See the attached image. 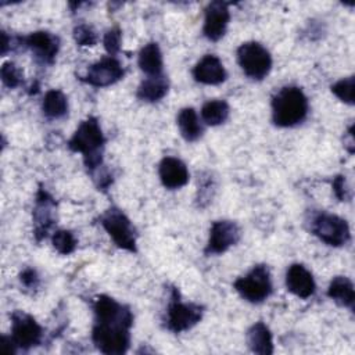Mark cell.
<instances>
[{
    "instance_id": "obj_27",
    "label": "cell",
    "mask_w": 355,
    "mask_h": 355,
    "mask_svg": "<svg viewBox=\"0 0 355 355\" xmlns=\"http://www.w3.org/2000/svg\"><path fill=\"white\" fill-rule=\"evenodd\" d=\"M0 75H1V80L3 83L10 87V89H14V87H18L21 83H22V71L11 61L8 62H4L1 65V69H0Z\"/></svg>"
},
{
    "instance_id": "obj_10",
    "label": "cell",
    "mask_w": 355,
    "mask_h": 355,
    "mask_svg": "<svg viewBox=\"0 0 355 355\" xmlns=\"http://www.w3.org/2000/svg\"><path fill=\"white\" fill-rule=\"evenodd\" d=\"M123 68L121 62L115 57H104L100 61L92 64L86 72L85 76L80 79L92 86L96 87H104L114 85L119 79L123 78Z\"/></svg>"
},
{
    "instance_id": "obj_30",
    "label": "cell",
    "mask_w": 355,
    "mask_h": 355,
    "mask_svg": "<svg viewBox=\"0 0 355 355\" xmlns=\"http://www.w3.org/2000/svg\"><path fill=\"white\" fill-rule=\"evenodd\" d=\"M19 280L21 283L26 287V288H36L39 286V276L37 272L32 268H26L21 272L19 275Z\"/></svg>"
},
{
    "instance_id": "obj_16",
    "label": "cell",
    "mask_w": 355,
    "mask_h": 355,
    "mask_svg": "<svg viewBox=\"0 0 355 355\" xmlns=\"http://www.w3.org/2000/svg\"><path fill=\"white\" fill-rule=\"evenodd\" d=\"M193 78L204 85H219L226 80L227 73L222 61L214 55H204L193 69Z\"/></svg>"
},
{
    "instance_id": "obj_33",
    "label": "cell",
    "mask_w": 355,
    "mask_h": 355,
    "mask_svg": "<svg viewBox=\"0 0 355 355\" xmlns=\"http://www.w3.org/2000/svg\"><path fill=\"white\" fill-rule=\"evenodd\" d=\"M10 43H11L10 37H8V36H7V33L3 31V32H1V54H3V55L7 53Z\"/></svg>"
},
{
    "instance_id": "obj_3",
    "label": "cell",
    "mask_w": 355,
    "mask_h": 355,
    "mask_svg": "<svg viewBox=\"0 0 355 355\" xmlns=\"http://www.w3.org/2000/svg\"><path fill=\"white\" fill-rule=\"evenodd\" d=\"M308 114V98L297 86L280 89L272 98V119L280 128L301 123Z\"/></svg>"
},
{
    "instance_id": "obj_5",
    "label": "cell",
    "mask_w": 355,
    "mask_h": 355,
    "mask_svg": "<svg viewBox=\"0 0 355 355\" xmlns=\"http://www.w3.org/2000/svg\"><path fill=\"white\" fill-rule=\"evenodd\" d=\"M237 61L243 72L255 80H262L272 68L270 53L258 42H245L237 49Z\"/></svg>"
},
{
    "instance_id": "obj_23",
    "label": "cell",
    "mask_w": 355,
    "mask_h": 355,
    "mask_svg": "<svg viewBox=\"0 0 355 355\" xmlns=\"http://www.w3.org/2000/svg\"><path fill=\"white\" fill-rule=\"evenodd\" d=\"M42 108L44 115L49 118H53V119L62 118L68 112L67 96L58 89H51L44 94Z\"/></svg>"
},
{
    "instance_id": "obj_18",
    "label": "cell",
    "mask_w": 355,
    "mask_h": 355,
    "mask_svg": "<svg viewBox=\"0 0 355 355\" xmlns=\"http://www.w3.org/2000/svg\"><path fill=\"white\" fill-rule=\"evenodd\" d=\"M247 344L254 354L270 355L273 354L272 333L262 322L254 323L247 331Z\"/></svg>"
},
{
    "instance_id": "obj_1",
    "label": "cell",
    "mask_w": 355,
    "mask_h": 355,
    "mask_svg": "<svg viewBox=\"0 0 355 355\" xmlns=\"http://www.w3.org/2000/svg\"><path fill=\"white\" fill-rule=\"evenodd\" d=\"M94 326L92 340L98 351L107 355H122L130 344V327L133 315L126 305L116 302L108 295L96 298Z\"/></svg>"
},
{
    "instance_id": "obj_2",
    "label": "cell",
    "mask_w": 355,
    "mask_h": 355,
    "mask_svg": "<svg viewBox=\"0 0 355 355\" xmlns=\"http://www.w3.org/2000/svg\"><path fill=\"white\" fill-rule=\"evenodd\" d=\"M104 135L98 121L94 116L85 119L68 141V147L75 153L83 154L85 165L89 171H94L101 165Z\"/></svg>"
},
{
    "instance_id": "obj_8",
    "label": "cell",
    "mask_w": 355,
    "mask_h": 355,
    "mask_svg": "<svg viewBox=\"0 0 355 355\" xmlns=\"http://www.w3.org/2000/svg\"><path fill=\"white\" fill-rule=\"evenodd\" d=\"M312 233L323 243L340 247L349 240V227L347 220L327 212L318 214L312 220Z\"/></svg>"
},
{
    "instance_id": "obj_24",
    "label": "cell",
    "mask_w": 355,
    "mask_h": 355,
    "mask_svg": "<svg viewBox=\"0 0 355 355\" xmlns=\"http://www.w3.org/2000/svg\"><path fill=\"white\" fill-rule=\"evenodd\" d=\"M229 112V104L225 100H209L201 108V118L207 125L216 126L227 119Z\"/></svg>"
},
{
    "instance_id": "obj_31",
    "label": "cell",
    "mask_w": 355,
    "mask_h": 355,
    "mask_svg": "<svg viewBox=\"0 0 355 355\" xmlns=\"http://www.w3.org/2000/svg\"><path fill=\"white\" fill-rule=\"evenodd\" d=\"M333 191L336 194V197L340 200V201H345L348 198V189H347V184H345V178L344 176H336V179L333 180Z\"/></svg>"
},
{
    "instance_id": "obj_13",
    "label": "cell",
    "mask_w": 355,
    "mask_h": 355,
    "mask_svg": "<svg viewBox=\"0 0 355 355\" xmlns=\"http://www.w3.org/2000/svg\"><path fill=\"white\" fill-rule=\"evenodd\" d=\"M24 43L28 49L32 50L36 61L46 65L54 62L60 49V39L47 31L32 32L24 37Z\"/></svg>"
},
{
    "instance_id": "obj_32",
    "label": "cell",
    "mask_w": 355,
    "mask_h": 355,
    "mask_svg": "<svg viewBox=\"0 0 355 355\" xmlns=\"http://www.w3.org/2000/svg\"><path fill=\"white\" fill-rule=\"evenodd\" d=\"M1 351L6 352V354H15L17 352V344L12 341L11 337H7V336H1Z\"/></svg>"
},
{
    "instance_id": "obj_22",
    "label": "cell",
    "mask_w": 355,
    "mask_h": 355,
    "mask_svg": "<svg viewBox=\"0 0 355 355\" xmlns=\"http://www.w3.org/2000/svg\"><path fill=\"white\" fill-rule=\"evenodd\" d=\"M180 135L186 141H196L202 135V126L198 121L197 112L191 107L182 108L176 118Z\"/></svg>"
},
{
    "instance_id": "obj_9",
    "label": "cell",
    "mask_w": 355,
    "mask_h": 355,
    "mask_svg": "<svg viewBox=\"0 0 355 355\" xmlns=\"http://www.w3.org/2000/svg\"><path fill=\"white\" fill-rule=\"evenodd\" d=\"M43 329L33 316L22 311L11 315V338L18 348L29 349L42 341Z\"/></svg>"
},
{
    "instance_id": "obj_4",
    "label": "cell",
    "mask_w": 355,
    "mask_h": 355,
    "mask_svg": "<svg viewBox=\"0 0 355 355\" xmlns=\"http://www.w3.org/2000/svg\"><path fill=\"white\" fill-rule=\"evenodd\" d=\"M236 291L247 301L259 304L272 294L270 272L266 265L254 266L245 276L234 282Z\"/></svg>"
},
{
    "instance_id": "obj_11",
    "label": "cell",
    "mask_w": 355,
    "mask_h": 355,
    "mask_svg": "<svg viewBox=\"0 0 355 355\" xmlns=\"http://www.w3.org/2000/svg\"><path fill=\"white\" fill-rule=\"evenodd\" d=\"M241 232L237 223L232 220H216L209 229V239L205 247V254H222L232 245L237 244Z\"/></svg>"
},
{
    "instance_id": "obj_21",
    "label": "cell",
    "mask_w": 355,
    "mask_h": 355,
    "mask_svg": "<svg viewBox=\"0 0 355 355\" xmlns=\"http://www.w3.org/2000/svg\"><path fill=\"white\" fill-rule=\"evenodd\" d=\"M327 295L341 306L352 308L355 301V291L352 282L345 276H336L327 288Z\"/></svg>"
},
{
    "instance_id": "obj_17",
    "label": "cell",
    "mask_w": 355,
    "mask_h": 355,
    "mask_svg": "<svg viewBox=\"0 0 355 355\" xmlns=\"http://www.w3.org/2000/svg\"><path fill=\"white\" fill-rule=\"evenodd\" d=\"M159 179L166 189H179L189 182V171L183 161L175 157H165L159 164Z\"/></svg>"
},
{
    "instance_id": "obj_12",
    "label": "cell",
    "mask_w": 355,
    "mask_h": 355,
    "mask_svg": "<svg viewBox=\"0 0 355 355\" xmlns=\"http://www.w3.org/2000/svg\"><path fill=\"white\" fill-rule=\"evenodd\" d=\"M229 19H230L229 3L222 0L211 1L205 8V18H204V28H202L204 36L212 42L219 40L226 32Z\"/></svg>"
},
{
    "instance_id": "obj_34",
    "label": "cell",
    "mask_w": 355,
    "mask_h": 355,
    "mask_svg": "<svg viewBox=\"0 0 355 355\" xmlns=\"http://www.w3.org/2000/svg\"><path fill=\"white\" fill-rule=\"evenodd\" d=\"M352 130H354V126H349L348 133H347L348 143H345V147H348L349 153H354V133H352Z\"/></svg>"
},
{
    "instance_id": "obj_28",
    "label": "cell",
    "mask_w": 355,
    "mask_h": 355,
    "mask_svg": "<svg viewBox=\"0 0 355 355\" xmlns=\"http://www.w3.org/2000/svg\"><path fill=\"white\" fill-rule=\"evenodd\" d=\"M73 39L78 46H83V47H87V46L90 47L97 43V35L94 29L86 24H79L78 26H75Z\"/></svg>"
},
{
    "instance_id": "obj_20",
    "label": "cell",
    "mask_w": 355,
    "mask_h": 355,
    "mask_svg": "<svg viewBox=\"0 0 355 355\" xmlns=\"http://www.w3.org/2000/svg\"><path fill=\"white\" fill-rule=\"evenodd\" d=\"M168 87L169 83L165 75L148 76L140 83L137 89V97L147 103H155L159 101L168 93Z\"/></svg>"
},
{
    "instance_id": "obj_14",
    "label": "cell",
    "mask_w": 355,
    "mask_h": 355,
    "mask_svg": "<svg viewBox=\"0 0 355 355\" xmlns=\"http://www.w3.org/2000/svg\"><path fill=\"white\" fill-rule=\"evenodd\" d=\"M54 208L55 201L53 197L46 190L40 189L36 194V205L33 209V234L37 241L46 237L50 227L54 225Z\"/></svg>"
},
{
    "instance_id": "obj_15",
    "label": "cell",
    "mask_w": 355,
    "mask_h": 355,
    "mask_svg": "<svg viewBox=\"0 0 355 355\" xmlns=\"http://www.w3.org/2000/svg\"><path fill=\"white\" fill-rule=\"evenodd\" d=\"M286 286L290 293L300 298L311 297L316 288L312 273L301 263H293L287 269Z\"/></svg>"
},
{
    "instance_id": "obj_26",
    "label": "cell",
    "mask_w": 355,
    "mask_h": 355,
    "mask_svg": "<svg viewBox=\"0 0 355 355\" xmlns=\"http://www.w3.org/2000/svg\"><path fill=\"white\" fill-rule=\"evenodd\" d=\"M354 87H355V78L348 76L340 79L334 85H331V92L344 103L354 104Z\"/></svg>"
},
{
    "instance_id": "obj_7",
    "label": "cell",
    "mask_w": 355,
    "mask_h": 355,
    "mask_svg": "<svg viewBox=\"0 0 355 355\" xmlns=\"http://www.w3.org/2000/svg\"><path fill=\"white\" fill-rule=\"evenodd\" d=\"M101 225L112 241L122 250L136 252V232L129 218L118 208H110L101 216Z\"/></svg>"
},
{
    "instance_id": "obj_29",
    "label": "cell",
    "mask_w": 355,
    "mask_h": 355,
    "mask_svg": "<svg viewBox=\"0 0 355 355\" xmlns=\"http://www.w3.org/2000/svg\"><path fill=\"white\" fill-rule=\"evenodd\" d=\"M121 39H122V35H121L119 28H111L105 32L103 43H104L107 53L111 57H114L121 50Z\"/></svg>"
},
{
    "instance_id": "obj_6",
    "label": "cell",
    "mask_w": 355,
    "mask_h": 355,
    "mask_svg": "<svg viewBox=\"0 0 355 355\" xmlns=\"http://www.w3.org/2000/svg\"><path fill=\"white\" fill-rule=\"evenodd\" d=\"M202 318V306L193 302H182L176 288L172 290V297L166 309L165 324L173 333H182L196 326Z\"/></svg>"
},
{
    "instance_id": "obj_19",
    "label": "cell",
    "mask_w": 355,
    "mask_h": 355,
    "mask_svg": "<svg viewBox=\"0 0 355 355\" xmlns=\"http://www.w3.org/2000/svg\"><path fill=\"white\" fill-rule=\"evenodd\" d=\"M162 54L159 46L154 42L144 44L139 53V67L148 76L162 75Z\"/></svg>"
},
{
    "instance_id": "obj_25",
    "label": "cell",
    "mask_w": 355,
    "mask_h": 355,
    "mask_svg": "<svg viewBox=\"0 0 355 355\" xmlns=\"http://www.w3.org/2000/svg\"><path fill=\"white\" fill-rule=\"evenodd\" d=\"M51 241L54 248L62 255H68L76 248V239L69 230H55Z\"/></svg>"
}]
</instances>
